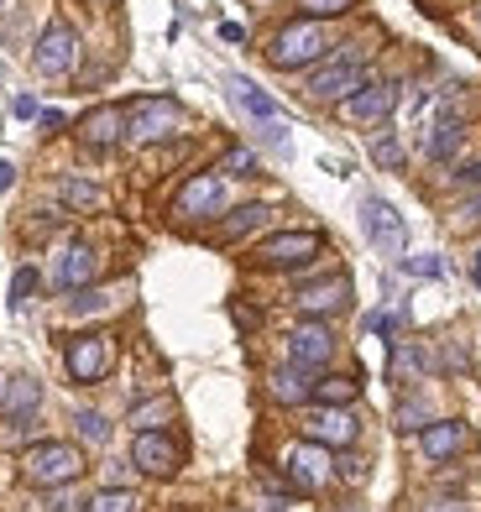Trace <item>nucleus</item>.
Masks as SVG:
<instances>
[{
    "label": "nucleus",
    "instance_id": "obj_1",
    "mask_svg": "<svg viewBox=\"0 0 481 512\" xmlns=\"http://www.w3.org/2000/svg\"><path fill=\"white\" fill-rule=\"evenodd\" d=\"M330 53V32L319 27L314 16H299L288 21V27H278V37L267 42V63L283 68V74H293V68H309Z\"/></svg>",
    "mask_w": 481,
    "mask_h": 512
},
{
    "label": "nucleus",
    "instance_id": "obj_2",
    "mask_svg": "<svg viewBox=\"0 0 481 512\" xmlns=\"http://www.w3.org/2000/svg\"><path fill=\"white\" fill-rule=\"evenodd\" d=\"M84 476V450L79 445H63V439H42L21 455V481L27 486H42V492H53V486H68Z\"/></svg>",
    "mask_w": 481,
    "mask_h": 512
},
{
    "label": "nucleus",
    "instance_id": "obj_3",
    "mask_svg": "<svg viewBox=\"0 0 481 512\" xmlns=\"http://www.w3.org/2000/svg\"><path fill=\"white\" fill-rule=\"evenodd\" d=\"M361 84H366V63H361V53H340V58H330V63H319V68H314L309 84H304V95H309L314 105H346Z\"/></svg>",
    "mask_w": 481,
    "mask_h": 512
},
{
    "label": "nucleus",
    "instance_id": "obj_4",
    "mask_svg": "<svg viewBox=\"0 0 481 512\" xmlns=\"http://www.w3.org/2000/svg\"><path fill=\"white\" fill-rule=\"evenodd\" d=\"M178 126H183V110L168 95H142V100L126 105V136H131L136 147L163 142V136H173Z\"/></svg>",
    "mask_w": 481,
    "mask_h": 512
},
{
    "label": "nucleus",
    "instance_id": "obj_5",
    "mask_svg": "<svg viewBox=\"0 0 481 512\" xmlns=\"http://www.w3.org/2000/svg\"><path fill=\"white\" fill-rule=\"evenodd\" d=\"M325 251V236L319 230H278L257 246V267H272V272H293V267H309L319 262Z\"/></svg>",
    "mask_w": 481,
    "mask_h": 512
},
{
    "label": "nucleus",
    "instance_id": "obj_6",
    "mask_svg": "<svg viewBox=\"0 0 481 512\" xmlns=\"http://www.w3.org/2000/svg\"><path fill=\"white\" fill-rule=\"evenodd\" d=\"M220 204H225V173H194V178L178 189L173 215H178L183 225H194V220L220 215Z\"/></svg>",
    "mask_w": 481,
    "mask_h": 512
},
{
    "label": "nucleus",
    "instance_id": "obj_7",
    "mask_svg": "<svg viewBox=\"0 0 481 512\" xmlns=\"http://www.w3.org/2000/svg\"><path fill=\"white\" fill-rule=\"evenodd\" d=\"M74 58H79V32L68 27V21H48V32L37 37L32 68H37L42 79H58V74H68V68H74Z\"/></svg>",
    "mask_w": 481,
    "mask_h": 512
},
{
    "label": "nucleus",
    "instance_id": "obj_8",
    "mask_svg": "<svg viewBox=\"0 0 481 512\" xmlns=\"http://www.w3.org/2000/svg\"><path fill=\"white\" fill-rule=\"evenodd\" d=\"M346 304H351V277H346V272H330V277H319V283H304L299 293H293V309H299L304 319L340 314Z\"/></svg>",
    "mask_w": 481,
    "mask_h": 512
},
{
    "label": "nucleus",
    "instance_id": "obj_9",
    "mask_svg": "<svg viewBox=\"0 0 481 512\" xmlns=\"http://www.w3.org/2000/svg\"><path fill=\"white\" fill-rule=\"evenodd\" d=\"M361 230H366V241H372L382 256H403V246H408V230H403L398 209L387 199H366L361 204Z\"/></svg>",
    "mask_w": 481,
    "mask_h": 512
},
{
    "label": "nucleus",
    "instance_id": "obj_10",
    "mask_svg": "<svg viewBox=\"0 0 481 512\" xmlns=\"http://www.w3.org/2000/svg\"><path fill=\"white\" fill-rule=\"evenodd\" d=\"M37 413H42V382L16 377V382L0 387V424H6L11 434H27L37 424Z\"/></svg>",
    "mask_w": 481,
    "mask_h": 512
},
{
    "label": "nucleus",
    "instance_id": "obj_11",
    "mask_svg": "<svg viewBox=\"0 0 481 512\" xmlns=\"http://www.w3.org/2000/svg\"><path fill=\"white\" fill-rule=\"evenodd\" d=\"M330 356H335V335L319 319H304V324H293V330H288V361L293 366L319 371V366H330Z\"/></svg>",
    "mask_w": 481,
    "mask_h": 512
},
{
    "label": "nucleus",
    "instance_id": "obj_12",
    "mask_svg": "<svg viewBox=\"0 0 481 512\" xmlns=\"http://www.w3.org/2000/svg\"><path fill=\"white\" fill-rule=\"evenodd\" d=\"M393 110H398V84H393V79L361 84L356 95L340 105V115H346V121H356V126H377V121H387Z\"/></svg>",
    "mask_w": 481,
    "mask_h": 512
},
{
    "label": "nucleus",
    "instance_id": "obj_13",
    "mask_svg": "<svg viewBox=\"0 0 481 512\" xmlns=\"http://www.w3.org/2000/svg\"><path fill=\"white\" fill-rule=\"evenodd\" d=\"M63 361H68V377L74 382H100L105 371H110V335H79V340H68V351H63Z\"/></svg>",
    "mask_w": 481,
    "mask_h": 512
},
{
    "label": "nucleus",
    "instance_id": "obj_14",
    "mask_svg": "<svg viewBox=\"0 0 481 512\" xmlns=\"http://www.w3.org/2000/svg\"><path fill=\"white\" fill-rule=\"evenodd\" d=\"M304 434L325 450H346V445H356V413L351 408H309Z\"/></svg>",
    "mask_w": 481,
    "mask_h": 512
},
{
    "label": "nucleus",
    "instance_id": "obj_15",
    "mask_svg": "<svg viewBox=\"0 0 481 512\" xmlns=\"http://www.w3.org/2000/svg\"><path fill=\"white\" fill-rule=\"evenodd\" d=\"M131 460H136V471H147V476H173L183 465V450L173 445L163 429H142V434H136V445H131Z\"/></svg>",
    "mask_w": 481,
    "mask_h": 512
},
{
    "label": "nucleus",
    "instance_id": "obj_16",
    "mask_svg": "<svg viewBox=\"0 0 481 512\" xmlns=\"http://www.w3.org/2000/svg\"><path fill=\"white\" fill-rule=\"evenodd\" d=\"M126 136V110L121 105H95L79 121V142L89 147V152H110Z\"/></svg>",
    "mask_w": 481,
    "mask_h": 512
},
{
    "label": "nucleus",
    "instance_id": "obj_17",
    "mask_svg": "<svg viewBox=\"0 0 481 512\" xmlns=\"http://www.w3.org/2000/svg\"><path fill=\"white\" fill-rule=\"evenodd\" d=\"M58 288L63 293H84L89 283H95V277H100V256H95V246H89V241H68V251L58 256Z\"/></svg>",
    "mask_w": 481,
    "mask_h": 512
},
{
    "label": "nucleus",
    "instance_id": "obj_18",
    "mask_svg": "<svg viewBox=\"0 0 481 512\" xmlns=\"http://www.w3.org/2000/svg\"><path fill=\"white\" fill-rule=\"evenodd\" d=\"M288 476H293V486L299 492H319V486L330 481V450L325 445H299V450H288Z\"/></svg>",
    "mask_w": 481,
    "mask_h": 512
},
{
    "label": "nucleus",
    "instance_id": "obj_19",
    "mask_svg": "<svg viewBox=\"0 0 481 512\" xmlns=\"http://www.w3.org/2000/svg\"><path fill=\"white\" fill-rule=\"evenodd\" d=\"M419 450L429 460H455L466 450V424H461V418H434V424L419 429Z\"/></svg>",
    "mask_w": 481,
    "mask_h": 512
},
{
    "label": "nucleus",
    "instance_id": "obj_20",
    "mask_svg": "<svg viewBox=\"0 0 481 512\" xmlns=\"http://www.w3.org/2000/svg\"><path fill=\"white\" fill-rule=\"evenodd\" d=\"M267 392L278 398L283 408H304L314 398V382H309V371L304 366H278V371H267Z\"/></svg>",
    "mask_w": 481,
    "mask_h": 512
},
{
    "label": "nucleus",
    "instance_id": "obj_21",
    "mask_svg": "<svg viewBox=\"0 0 481 512\" xmlns=\"http://www.w3.org/2000/svg\"><path fill=\"white\" fill-rule=\"evenodd\" d=\"M429 351L419 340H393V356H387V377L393 382H419V377H429Z\"/></svg>",
    "mask_w": 481,
    "mask_h": 512
},
{
    "label": "nucleus",
    "instance_id": "obj_22",
    "mask_svg": "<svg viewBox=\"0 0 481 512\" xmlns=\"http://www.w3.org/2000/svg\"><path fill=\"white\" fill-rule=\"evenodd\" d=\"M225 84H231V100H236L246 115H257V121H278V100H272V95H262V89L251 84L246 74H231Z\"/></svg>",
    "mask_w": 481,
    "mask_h": 512
},
{
    "label": "nucleus",
    "instance_id": "obj_23",
    "mask_svg": "<svg viewBox=\"0 0 481 512\" xmlns=\"http://www.w3.org/2000/svg\"><path fill=\"white\" fill-rule=\"evenodd\" d=\"M267 215H272L267 204H241V209H231V220H220L215 241H220V246H231V241L251 236V230H262V225H267Z\"/></svg>",
    "mask_w": 481,
    "mask_h": 512
},
{
    "label": "nucleus",
    "instance_id": "obj_24",
    "mask_svg": "<svg viewBox=\"0 0 481 512\" xmlns=\"http://www.w3.org/2000/svg\"><path fill=\"white\" fill-rule=\"evenodd\" d=\"M356 392H361L356 377H319L309 403H314V408H351V403H356Z\"/></svg>",
    "mask_w": 481,
    "mask_h": 512
},
{
    "label": "nucleus",
    "instance_id": "obj_25",
    "mask_svg": "<svg viewBox=\"0 0 481 512\" xmlns=\"http://www.w3.org/2000/svg\"><path fill=\"white\" fill-rule=\"evenodd\" d=\"M58 194H63L68 209H79V215H100V209H105V189H100V183L63 178V183H58Z\"/></svg>",
    "mask_w": 481,
    "mask_h": 512
},
{
    "label": "nucleus",
    "instance_id": "obj_26",
    "mask_svg": "<svg viewBox=\"0 0 481 512\" xmlns=\"http://www.w3.org/2000/svg\"><path fill=\"white\" fill-rule=\"evenodd\" d=\"M461 142H466L461 121H434V131H429V162H450L455 152H461Z\"/></svg>",
    "mask_w": 481,
    "mask_h": 512
},
{
    "label": "nucleus",
    "instance_id": "obj_27",
    "mask_svg": "<svg viewBox=\"0 0 481 512\" xmlns=\"http://www.w3.org/2000/svg\"><path fill=\"white\" fill-rule=\"evenodd\" d=\"M42 512H89V497L79 492V481H68V486L42 492Z\"/></svg>",
    "mask_w": 481,
    "mask_h": 512
},
{
    "label": "nucleus",
    "instance_id": "obj_28",
    "mask_svg": "<svg viewBox=\"0 0 481 512\" xmlns=\"http://www.w3.org/2000/svg\"><path fill=\"white\" fill-rule=\"evenodd\" d=\"M393 424H398L403 434H419L424 424H434V418H429V408H424L419 398H403V403H398V413H393Z\"/></svg>",
    "mask_w": 481,
    "mask_h": 512
},
{
    "label": "nucleus",
    "instance_id": "obj_29",
    "mask_svg": "<svg viewBox=\"0 0 481 512\" xmlns=\"http://www.w3.org/2000/svg\"><path fill=\"white\" fill-rule=\"evenodd\" d=\"M220 173L225 178H251V173H257V152H251V147H231L220 157Z\"/></svg>",
    "mask_w": 481,
    "mask_h": 512
},
{
    "label": "nucleus",
    "instance_id": "obj_30",
    "mask_svg": "<svg viewBox=\"0 0 481 512\" xmlns=\"http://www.w3.org/2000/svg\"><path fill=\"white\" fill-rule=\"evenodd\" d=\"M168 413H173V398H152V403H142L131 413V424H136V434H142V429H157Z\"/></svg>",
    "mask_w": 481,
    "mask_h": 512
},
{
    "label": "nucleus",
    "instance_id": "obj_31",
    "mask_svg": "<svg viewBox=\"0 0 481 512\" xmlns=\"http://www.w3.org/2000/svg\"><path fill=\"white\" fill-rule=\"evenodd\" d=\"M74 424H79V434L89 439V445H105V439H110L105 413H95V408H79V413H74Z\"/></svg>",
    "mask_w": 481,
    "mask_h": 512
},
{
    "label": "nucleus",
    "instance_id": "obj_32",
    "mask_svg": "<svg viewBox=\"0 0 481 512\" xmlns=\"http://www.w3.org/2000/svg\"><path fill=\"white\" fill-rule=\"evenodd\" d=\"M372 162H377V168H403V142L382 131L377 142H372Z\"/></svg>",
    "mask_w": 481,
    "mask_h": 512
},
{
    "label": "nucleus",
    "instance_id": "obj_33",
    "mask_svg": "<svg viewBox=\"0 0 481 512\" xmlns=\"http://www.w3.org/2000/svg\"><path fill=\"white\" fill-rule=\"evenodd\" d=\"M89 512H136V497L121 492V486H110V492H100L95 502H89Z\"/></svg>",
    "mask_w": 481,
    "mask_h": 512
},
{
    "label": "nucleus",
    "instance_id": "obj_34",
    "mask_svg": "<svg viewBox=\"0 0 481 512\" xmlns=\"http://www.w3.org/2000/svg\"><path fill=\"white\" fill-rule=\"evenodd\" d=\"M356 6V0H299V11L314 16V21H325V16H346Z\"/></svg>",
    "mask_w": 481,
    "mask_h": 512
},
{
    "label": "nucleus",
    "instance_id": "obj_35",
    "mask_svg": "<svg viewBox=\"0 0 481 512\" xmlns=\"http://www.w3.org/2000/svg\"><path fill=\"white\" fill-rule=\"evenodd\" d=\"M32 293H37V267H21V272L11 277V304L21 309V304H27Z\"/></svg>",
    "mask_w": 481,
    "mask_h": 512
},
{
    "label": "nucleus",
    "instance_id": "obj_36",
    "mask_svg": "<svg viewBox=\"0 0 481 512\" xmlns=\"http://www.w3.org/2000/svg\"><path fill=\"white\" fill-rule=\"evenodd\" d=\"M403 272H414V277H440L445 262H440V256H403Z\"/></svg>",
    "mask_w": 481,
    "mask_h": 512
},
{
    "label": "nucleus",
    "instance_id": "obj_37",
    "mask_svg": "<svg viewBox=\"0 0 481 512\" xmlns=\"http://www.w3.org/2000/svg\"><path fill=\"white\" fill-rule=\"evenodd\" d=\"M366 330L387 335V345H393V335H398V314H372V319H366Z\"/></svg>",
    "mask_w": 481,
    "mask_h": 512
},
{
    "label": "nucleus",
    "instance_id": "obj_38",
    "mask_svg": "<svg viewBox=\"0 0 481 512\" xmlns=\"http://www.w3.org/2000/svg\"><path fill=\"white\" fill-rule=\"evenodd\" d=\"M455 183H461V189H476V183H481V162H466V168L455 173Z\"/></svg>",
    "mask_w": 481,
    "mask_h": 512
},
{
    "label": "nucleus",
    "instance_id": "obj_39",
    "mask_svg": "<svg viewBox=\"0 0 481 512\" xmlns=\"http://www.w3.org/2000/svg\"><path fill=\"white\" fill-rule=\"evenodd\" d=\"M37 121H42V131H63V115H58V110H42Z\"/></svg>",
    "mask_w": 481,
    "mask_h": 512
},
{
    "label": "nucleus",
    "instance_id": "obj_40",
    "mask_svg": "<svg viewBox=\"0 0 481 512\" xmlns=\"http://www.w3.org/2000/svg\"><path fill=\"white\" fill-rule=\"evenodd\" d=\"M16 115H21V121H32V115H37V100L21 95V100H16Z\"/></svg>",
    "mask_w": 481,
    "mask_h": 512
},
{
    "label": "nucleus",
    "instance_id": "obj_41",
    "mask_svg": "<svg viewBox=\"0 0 481 512\" xmlns=\"http://www.w3.org/2000/svg\"><path fill=\"white\" fill-rule=\"evenodd\" d=\"M11 183H16V168H11V162H6V157H0V194H6V189H11Z\"/></svg>",
    "mask_w": 481,
    "mask_h": 512
},
{
    "label": "nucleus",
    "instance_id": "obj_42",
    "mask_svg": "<svg viewBox=\"0 0 481 512\" xmlns=\"http://www.w3.org/2000/svg\"><path fill=\"white\" fill-rule=\"evenodd\" d=\"M429 512H466V507H461V502H434Z\"/></svg>",
    "mask_w": 481,
    "mask_h": 512
},
{
    "label": "nucleus",
    "instance_id": "obj_43",
    "mask_svg": "<svg viewBox=\"0 0 481 512\" xmlns=\"http://www.w3.org/2000/svg\"><path fill=\"white\" fill-rule=\"evenodd\" d=\"M471 277H481V246L471 251Z\"/></svg>",
    "mask_w": 481,
    "mask_h": 512
},
{
    "label": "nucleus",
    "instance_id": "obj_44",
    "mask_svg": "<svg viewBox=\"0 0 481 512\" xmlns=\"http://www.w3.org/2000/svg\"><path fill=\"white\" fill-rule=\"evenodd\" d=\"M466 215H471V220H481V199H476V204H471V209H466Z\"/></svg>",
    "mask_w": 481,
    "mask_h": 512
},
{
    "label": "nucleus",
    "instance_id": "obj_45",
    "mask_svg": "<svg viewBox=\"0 0 481 512\" xmlns=\"http://www.w3.org/2000/svg\"><path fill=\"white\" fill-rule=\"evenodd\" d=\"M100 6H110V0H100Z\"/></svg>",
    "mask_w": 481,
    "mask_h": 512
},
{
    "label": "nucleus",
    "instance_id": "obj_46",
    "mask_svg": "<svg viewBox=\"0 0 481 512\" xmlns=\"http://www.w3.org/2000/svg\"><path fill=\"white\" fill-rule=\"evenodd\" d=\"M476 288H481V277H476Z\"/></svg>",
    "mask_w": 481,
    "mask_h": 512
},
{
    "label": "nucleus",
    "instance_id": "obj_47",
    "mask_svg": "<svg viewBox=\"0 0 481 512\" xmlns=\"http://www.w3.org/2000/svg\"><path fill=\"white\" fill-rule=\"evenodd\" d=\"M0 387H6V382H0Z\"/></svg>",
    "mask_w": 481,
    "mask_h": 512
}]
</instances>
